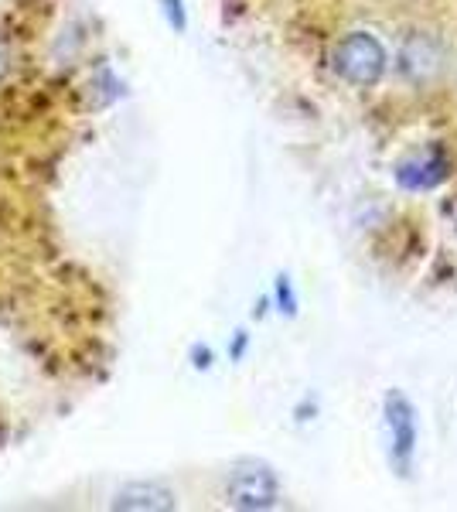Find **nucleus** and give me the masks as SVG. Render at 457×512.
<instances>
[{
  "instance_id": "obj_1",
  "label": "nucleus",
  "mask_w": 457,
  "mask_h": 512,
  "mask_svg": "<svg viewBox=\"0 0 457 512\" xmlns=\"http://www.w3.org/2000/svg\"><path fill=\"white\" fill-rule=\"evenodd\" d=\"M226 499L236 509H273L280 499V478L267 461H236L226 478Z\"/></svg>"
},
{
  "instance_id": "obj_2",
  "label": "nucleus",
  "mask_w": 457,
  "mask_h": 512,
  "mask_svg": "<svg viewBox=\"0 0 457 512\" xmlns=\"http://www.w3.org/2000/svg\"><path fill=\"white\" fill-rule=\"evenodd\" d=\"M331 65L352 86H372V82H379L382 69H386V52H382V45L372 35L355 31V35H348L335 45Z\"/></svg>"
},
{
  "instance_id": "obj_3",
  "label": "nucleus",
  "mask_w": 457,
  "mask_h": 512,
  "mask_svg": "<svg viewBox=\"0 0 457 512\" xmlns=\"http://www.w3.org/2000/svg\"><path fill=\"white\" fill-rule=\"evenodd\" d=\"M386 424L389 437H393V465L406 472L413 465V451H417V414L403 393L386 396Z\"/></svg>"
},
{
  "instance_id": "obj_4",
  "label": "nucleus",
  "mask_w": 457,
  "mask_h": 512,
  "mask_svg": "<svg viewBox=\"0 0 457 512\" xmlns=\"http://www.w3.org/2000/svg\"><path fill=\"white\" fill-rule=\"evenodd\" d=\"M110 509L116 512H168L178 509V495L164 482H127L113 492Z\"/></svg>"
},
{
  "instance_id": "obj_5",
  "label": "nucleus",
  "mask_w": 457,
  "mask_h": 512,
  "mask_svg": "<svg viewBox=\"0 0 457 512\" xmlns=\"http://www.w3.org/2000/svg\"><path fill=\"white\" fill-rule=\"evenodd\" d=\"M157 11H161L164 24H168L174 35H185V31H188V7H185V0H157Z\"/></svg>"
},
{
  "instance_id": "obj_6",
  "label": "nucleus",
  "mask_w": 457,
  "mask_h": 512,
  "mask_svg": "<svg viewBox=\"0 0 457 512\" xmlns=\"http://www.w3.org/2000/svg\"><path fill=\"white\" fill-rule=\"evenodd\" d=\"M273 297H277V308L284 311V315H294L297 311V297H294V287H290L287 277H277V291H273Z\"/></svg>"
},
{
  "instance_id": "obj_7",
  "label": "nucleus",
  "mask_w": 457,
  "mask_h": 512,
  "mask_svg": "<svg viewBox=\"0 0 457 512\" xmlns=\"http://www.w3.org/2000/svg\"><path fill=\"white\" fill-rule=\"evenodd\" d=\"M212 349L209 345H202V342H195L188 349V362H191V369H198V373H205V369H212Z\"/></svg>"
},
{
  "instance_id": "obj_8",
  "label": "nucleus",
  "mask_w": 457,
  "mask_h": 512,
  "mask_svg": "<svg viewBox=\"0 0 457 512\" xmlns=\"http://www.w3.org/2000/svg\"><path fill=\"white\" fill-rule=\"evenodd\" d=\"M246 345H249V335L246 332H236V342H232V362H239L243 359V352H246Z\"/></svg>"
}]
</instances>
